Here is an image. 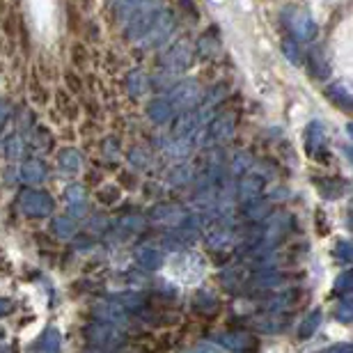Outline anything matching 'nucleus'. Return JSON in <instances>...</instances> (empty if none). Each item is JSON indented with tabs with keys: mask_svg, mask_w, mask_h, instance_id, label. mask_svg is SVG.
Masks as SVG:
<instances>
[{
	"mask_svg": "<svg viewBox=\"0 0 353 353\" xmlns=\"http://www.w3.org/2000/svg\"><path fill=\"white\" fill-rule=\"evenodd\" d=\"M285 316H280V312H271L255 319V328L262 330V333H280V330H285Z\"/></svg>",
	"mask_w": 353,
	"mask_h": 353,
	"instance_id": "27",
	"label": "nucleus"
},
{
	"mask_svg": "<svg viewBox=\"0 0 353 353\" xmlns=\"http://www.w3.org/2000/svg\"><path fill=\"white\" fill-rule=\"evenodd\" d=\"M147 152L143 150V147H136V150H131L129 152V161H131V165H136V168H145L147 165Z\"/></svg>",
	"mask_w": 353,
	"mask_h": 353,
	"instance_id": "45",
	"label": "nucleus"
},
{
	"mask_svg": "<svg viewBox=\"0 0 353 353\" xmlns=\"http://www.w3.org/2000/svg\"><path fill=\"white\" fill-rule=\"evenodd\" d=\"M69 211H72L74 218H83L88 214V204L85 202H83V204H69Z\"/></svg>",
	"mask_w": 353,
	"mask_h": 353,
	"instance_id": "49",
	"label": "nucleus"
},
{
	"mask_svg": "<svg viewBox=\"0 0 353 353\" xmlns=\"http://www.w3.org/2000/svg\"><path fill=\"white\" fill-rule=\"evenodd\" d=\"M140 3H143V0H115V17L119 21H126L138 10Z\"/></svg>",
	"mask_w": 353,
	"mask_h": 353,
	"instance_id": "40",
	"label": "nucleus"
},
{
	"mask_svg": "<svg viewBox=\"0 0 353 353\" xmlns=\"http://www.w3.org/2000/svg\"><path fill=\"white\" fill-rule=\"evenodd\" d=\"M7 119H10V103L0 101V126H3Z\"/></svg>",
	"mask_w": 353,
	"mask_h": 353,
	"instance_id": "51",
	"label": "nucleus"
},
{
	"mask_svg": "<svg viewBox=\"0 0 353 353\" xmlns=\"http://www.w3.org/2000/svg\"><path fill=\"white\" fill-rule=\"evenodd\" d=\"M326 147V126L321 119H312L305 129V150L310 157H319Z\"/></svg>",
	"mask_w": 353,
	"mask_h": 353,
	"instance_id": "13",
	"label": "nucleus"
},
{
	"mask_svg": "<svg viewBox=\"0 0 353 353\" xmlns=\"http://www.w3.org/2000/svg\"><path fill=\"white\" fill-rule=\"evenodd\" d=\"M138 264L147 271H157L163 266V250H159L157 245H143L138 250Z\"/></svg>",
	"mask_w": 353,
	"mask_h": 353,
	"instance_id": "23",
	"label": "nucleus"
},
{
	"mask_svg": "<svg viewBox=\"0 0 353 353\" xmlns=\"http://www.w3.org/2000/svg\"><path fill=\"white\" fill-rule=\"evenodd\" d=\"M145 225H147V218L140 214H126L122 221H119V228L124 232H140V230H145Z\"/></svg>",
	"mask_w": 353,
	"mask_h": 353,
	"instance_id": "39",
	"label": "nucleus"
},
{
	"mask_svg": "<svg viewBox=\"0 0 353 353\" xmlns=\"http://www.w3.org/2000/svg\"><path fill=\"white\" fill-rule=\"evenodd\" d=\"M176 30V17L172 10H161L159 17L154 19V23L150 26V30H147V34L143 39H140V44H143L145 48H161L165 46L168 41H170V37L174 34Z\"/></svg>",
	"mask_w": 353,
	"mask_h": 353,
	"instance_id": "5",
	"label": "nucleus"
},
{
	"mask_svg": "<svg viewBox=\"0 0 353 353\" xmlns=\"http://www.w3.org/2000/svg\"><path fill=\"white\" fill-rule=\"evenodd\" d=\"M186 353H221V349H218L216 344H211V342H202V344H197L195 349H190Z\"/></svg>",
	"mask_w": 353,
	"mask_h": 353,
	"instance_id": "48",
	"label": "nucleus"
},
{
	"mask_svg": "<svg viewBox=\"0 0 353 353\" xmlns=\"http://www.w3.org/2000/svg\"><path fill=\"white\" fill-rule=\"evenodd\" d=\"M53 232H55V236L62 239V241H67V239H72L76 234V223H74V218H69V216H58L53 221Z\"/></svg>",
	"mask_w": 353,
	"mask_h": 353,
	"instance_id": "30",
	"label": "nucleus"
},
{
	"mask_svg": "<svg viewBox=\"0 0 353 353\" xmlns=\"http://www.w3.org/2000/svg\"><path fill=\"white\" fill-rule=\"evenodd\" d=\"M255 289H280L285 285V275L280 273H259L255 280L250 282Z\"/></svg>",
	"mask_w": 353,
	"mask_h": 353,
	"instance_id": "31",
	"label": "nucleus"
},
{
	"mask_svg": "<svg viewBox=\"0 0 353 353\" xmlns=\"http://www.w3.org/2000/svg\"><path fill=\"white\" fill-rule=\"evenodd\" d=\"M58 168L67 174H76L83 168V154L74 147H65L58 154Z\"/></svg>",
	"mask_w": 353,
	"mask_h": 353,
	"instance_id": "21",
	"label": "nucleus"
},
{
	"mask_svg": "<svg viewBox=\"0 0 353 353\" xmlns=\"http://www.w3.org/2000/svg\"><path fill=\"white\" fill-rule=\"evenodd\" d=\"M326 99L342 110H351V105H353V97L349 92V85L342 81H335V83H330V85H326Z\"/></svg>",
	"mask_w": 353,
	"mask_h": 353,
	"instance_id": "18",
	"label": "nucleus"
},
{
	"mask_svg": "<svg viewBox=\"0 0 353 353\" xmlns=\"http://www.w3.org/2000/svg\"><path fill=\"white\" fill-rule=\"evenodd\" d=\"M335 316L340 319L342 323H349L351 319H353V303L349 301V299H344L340 305H337V310H335Z\"/></svg>",
	"mask_w": 353,
	"mask_h": 353,
	"instance_id": "43",
	"label": "nucleus"
},
{
	"mask_svg": "<svg viewBox=\"0 0 353 353\" xmlns=\"http://www.w3.org/2000/svg\"><path fill=\"white\" fill-rule=\"evenodd\" d=\"M262 190H264V176H259V174H243V176H239V181H236V186H234V193H236V197L243 204L257 200V197H262Z\"/></svg>",
	"mask_w": 353,
	"mask_h": 353,
	"instance_id": "11",
	"label": "nucleus"
},
{
	"mask_svg": "<svg viewBox=\"0 0 353 353\" xmlns=\"http://www.w3.org/2000/svg\"><path fill=\"white\" fill-rule=\"evenodd\" d=\"M19 176H21V181H26V183H41L48 176V170H46V165L41 163V161L37 159H30V161H26V163H21L19 168Z\"/></svg>",
	"mask_w": 353,
	"mask_h": 353,
	"instance_id": "19",
	"label": "nucleus"
},
{
	"mask_svg": "<svg viewBox=\"0 0 353 353\" xmlns=\"http://www.w3.org/2000/svg\"><path fill=\"white\" fill-rule=\"evenodd\" d=\"M234 131H236V115L230 110H225V112H218V115L211 117L209 126H200L195 136L197 138L207 136L209 138L207 143H228V140L234 138Z\"/></svg>",
	"mask_w": 353,
	"mask_h": 353,
	"instance_id": "7",
	"label": "nucleus"
},
{
	"mask_svg": "<svg viewBox=\"0 0 353 353\" xmlns=\"http://www.w3.org/2000/svg\"><path fill=\"white\" fill-rule=\"evenodd\" d=\"M321 353H353V347H351V344H337V347H330V349L321 351Z\"/></svg>",
	"mask_w": 353,
	"mask_h": 353,
	"instance_id": "50",
	"label": "nucleus"
},
{
	"mask_svg": "<svg viewBox=\"0 0 353 353\" xmlns=\"http://www.w3.org/2000/svg\"><path fill=\"white\" fill-rule=\"evenodd\" d=\"M72 58H74V65L85 67V65H88V51H85V46L76 44V46H74V51H72Z\"/></svg>",
	"mask_w": 353,
	"mask_h": 353,
	"instance_id": "47",
	"label": "nucleus"
},
{
	"mask_svg": "<svg viewBox=\"0 0 353 353\" xmlns=\"http://www.w3.org/2000/svg\"><path fill=\"white\" fill-rule=\"evenodd\" d=\"M14 310V305L10 301H5V299H0V316H5V314H10Z\"/></svg>",
	"mask_w": 353,
	"mask_h": 353,
	"instance_id": "52",
	"label": "nucleus"
},
{
	"mask_svg": "<svg viewBox=\"0 0 353 353\" xmlns=\"http://www.w3.org/2000/svg\"><path fill=\"white\" fill-rule=\"evenodd\" d=\"M303 65H307L310 76H312L314 81H326L330 72H333V67H330V55L326 51V46H321V44L310 48L305 53V62H303Z\"/></svg>",
	"mask_w": 353,
	"mask_h": 353,
	"instance_id": "9",
	"label": "nucleus"
},
{
	"mask_svg": "<svg viewBox=\"0 0 353 353\" xmlns=\"http://www.w3.org/2000/svg\"><path fill=\"white\" fill-rule=\"evenodd\" d=\"M51 145H53V138H51V133H48L46 129H34L32 133V138H30V147L37 154H46L48 150H51Z\"/></svg>",
	"mask_w": 353,
	"mask_h": 353,
	"instance_id": "36",
	"label": "nucleus"
},
{
	"mask_svg": "<svg viewBox=\"0 0 353 353\" xmlns=\"http://www.w3.org/2000/svg\"><path fill=\"white\" fill-rule=\"evenodd\" d=\"M216 342L228 351H234V353H250V351L257 349L255 337L243 333V330H236V333H221L216 337Z\"/></svg>",
	"mask_w": 353,
	"mask_h": 353,
	"instance_id": "10",
	"label": "nucleus"
},
{
	"mask_svg": "<svg viewBox=\"0 0 353 353\" xmlns=\"http://www.w3.org/2000/svg\"><path fill=\"white\" fill-rule=\"evenodd\" d=\"M232 236H234V232H232V228L225 221H214L207 228V234H204V239H207V243L211 245V248H216V250H221L225 248V245H230L232 243Z\"/></svg>",
	"mask_w": 353,
	"mask_h": 353,
	"instance_id": "14",
	"label": "nucleus"
},
{
	"mask_svg": "<svg viewBox=\"0 0 353 353\" xmlns=\"http://www.w3.org/2000/svg\"><path fill=\"white\" fill-rule=\"evenodd\" d=\"M197 230H172L170 234H165L163 245L170 250H183L188 243H193Z\"/></svg>",
	"mask_w": 353,
	"mask_h": 353,
	"instance_id": "25",
	"label": "nucleus"
},
{
	"mask_svg": "<svg viewBox=\"0 0 353 353\" xmlns=\"http://www.w3.org/2000/svg\"><path fill=\"white\" fill-rule=\"evenodd\" d=\"M163 10L161 7V0H143L138 5V10L131 14L129 19L124 21V34L129 41H140L150 30V26L154 23V19L159 17V12Z\"/></svg>",
	"mask_w": 353,
	"mask_h": 353,
	"instance_id": "3",
	"label": "nucleus"
},
{
	"mask_svg": "<svg viewBox=\"0 0 353 353\" xmlns=\"http://www.w3.org/2000/svg\"><path fill=\"white\" fill-rule=\"evenodd\" d=\"M147 117H150L154 124L163 126V124L174 119V110H172V105L168 103V99L159 97V99H152V101L147 103Z\"/></svg>",
	"mask_w": 353,
	"mask_h": 353,
	"instance_id": "17",
	"label": "nucleus"
},
{
	"mask_svg": "<svg viewBox=\"0 0 353 353\" xmlns=\"http://www.w3.org/2000/svg\"><path fill=\"white\" fill-rule=\"evenodd\" d=\"M321 323V312L316 310V312H310L305 319H303V323L299 326V337H303V340H307V337H312L316 333V328H319Z\"/></svg>",
	"mask_w": 353,
	"mask_h": 353,
	"instance_id": "37",
	"label": "nucleus"
},
{
	"mask_svg": "<svg viewBox=\"0 0 353 353\" xmlns=\"http://www.w3.org/2000/svg\"><path fill=\"white\" fill-rule=\"evenodd\" d=\"M280 23L287 30L289 39L299 41V44H305V41H314L316 39V21L310 17L307 10H303L299 5H287L285 10L280 12Z\"/></svg>",
	"mask_w": 353,
	"mask_h": 353,
	"instance_id": "1",
	"label": "nucleus"
},
{
	"mask_svg": "<svg viewBox=\"0 0 353 353\" xmlns=\"http://www.w3.org/2000/svg\"><path fill=\"white\" fill-rule=\"evenodd\" d=\"M62 351V335L60 330L55 328H46L44 335L39 337L37 344H34V353H60Z\"/></svg>",
	"mask_w": 353,
	"mask_h": 353,
	"instance_id": "22",
	"label": "nucleus"
},
{
	"mask_svg": "<svg viewBox=\"0 0 353 353\" xmlns=\"http://www.w3.org/2000/svg\"><path fill=\"white\" fill-rule=\"evenodd\" d=\"M319 183V190L323 193V197H328V200H337V197H342L344 188H347V183H344L342 179H326V181H314Z\"/></svg>",
	"mask_w": 353,
	"mask_h": 353,
	"instance_id": "32",
	"label": "nucleus"
},
{
	"mask_svg": "<svg viewBox=\"0 0 353 353\" xmlns=\"http://www.w3.org/2000/svg\"><path fill=\"white\" fill-rule=\"evenodd\" d=\"M193 165H188V163H179V165H174L170 172H168V181L172 183V186H186L188 181H193Z\"/></svg>",
	"mask_w": 353,
	"mask_h": 353,
	"instance_id": "28",
	"label": "nucleus"
},
{
	"mask_svg": "<svg viewBox=\"0 0 353 353\" xmlns=\"http://www.w3.org/2000/svg\"><path fill=\"white\" fill-rule=\"evenodd\" d=\"M85 340L97 349H117L124 344V333L112 323H90L85 328Z\"/></svg>",
	"mask_w": 353,
	"mask_h": 353,
	"instance_id": "8",
	"label": "nucleus"
},
{
	"mask_svg": "<svg viewBox=\"0 0 353 353\" xmlns=\"http://www.w3.org/2000/svg\"><path fill=\"white\" fill-rule=\"evenodd\" d=\"M193 305H195L197 312H202V314H214L216 310H218V301H216V296L211 294V292H200V294L195 296Z\"/></svg>",
	"mask_w": 353,
	"mask_h": 353,
	"instance_id": "35",
	"label": "nucleus"
},
{
	"mask_svg": "<svg viewBox=\"0 0 353 353\" xmlns=\"http://www.w3.org/2000/svg\"><path fill=\"white\" fill-rule=\"evenodd\" d=\"M268 214H271V202L262 200V197L243 204V216L248 218V221L259 223V221H264V218H268Z\"/></svg>",
	"mask_w": 353,
	"mask_h": 353,
	"instance_id": "26",
	"label": "nucleus"
},
{
	"mask_svg": "<svg viewBox=\"0 0 353 353\" xmlns=\"http://www.w3.org/2000/svg\"><path fill=\"white\" fill-rule=\"evenodd\" d=\"M250 168H252L250 154L248 152H236L234 159H232V163H230V172L234 176H243V174H248Z\"/></svg>",
	"mask_w": 353,
	"mask_h": 353,
	"instance_id": "34",
	"label": "nucleus"
},
{
	"mask_svg": "<svg viewBox=\"0 0 353 353\" xmlns=\"http://www.w3.org/2000/svg\"><path fill=\"white\" fill-rule=\"evenodd\" d=\"M197 129H200V119H197L195 110L179 112L176 122L172 124V133H174L176 140H193Z\"/></svg>",
	"mask_w": 353,
	"mask_h": 353,
	"instance_id": "15",
	"label": "nucleus"
},
{
	"mask_svg": "<svg viewBox=\"0 0 353 353\" xmlns=\"http://www.w3.org/2000/svg\"><path fill=\"white\" fill-rule=\"evenodd\" d=\"M195 60V46L188 37L174 39L170 46L163 48V53L159 55V69L163 74L170 76H181L193 67Z\"/></svg>",
	"mask_w": 353,
	"mask_h": 353,
	"instance_id": "2",
	"label": "nucleus"
},
{
	"mask_svg": "<svg viewBox=\"0 0 353 353\" xmlns=\"http://www.w3.org/2000/svg\"><path fill=\"white\" fill-rule=\"evenodd\" d=\"M335 257L340 259V262L349 264V262H351V257H353L351 243H349V241H337V245H335Z\"/></svg>",
	"mask_w": 353,
	"mask_h": 353,
	"instance_id": "44",
	"label": "nucleus"
},
{
	"mask_svg": "<svg viewBox=\"0 0 353 353\" xmlns=\"http://www.w3.org/2000/svg\"><path fill=\"white\" fill-rule=\"evenodd\" d=\"M195 46V53L200 55L202 60H209V58H214V55L218 53V48H221V41H218V34L211 30L207 34H202L200 39H197V44Z\"/></svg>",
	"mask_w": 353,
	"mask_h": 353,
	"instance_id": "24",
	"label": "nucleus"
},
{
	"mask_svg": "<svg viewBox=\"0 0 353 353\" xmlns=\"http://www.w3.org/2000/svg\"><path fill=\"white\" fill-rule=\"evenodd\" d=\"M92 312H94L99 321L112 323V326H124L126 319H129V314H126V310L122 307V303H117V301L97 303V305L92 307Z\"/></svg>",
	"mask_w": 353,
	"mask_h": 353,
	"instance_id": "12",
	"label": "nucleus"
},
{
	"mask_svg": "<svg viewBox=\"0 0 353 353\" xmlns=\"http://www.w3.org/2000/svg\"><path fill=\"white\" fill-rule=\"evenodd\" d=\"M19 209L28 218H46L53 214L55 202L46 190L37 188H23L19 193Z\"/></svg>",
	"mask_w": 353,
	"mask_h": 353,
	"instance_id": "6",
	"label": "nucleus"
},
{
	"mask_svg": "<svg viewBox=\"0 0 353 353\" xmlns=\"http://www.w3.org/2000/svg\"><path fill=\"white\" fill-rule=\"evenodd\" d=\"M23 152H26V143H23V138L17 136V133L5 140V154L10 159H21Z\"/></svg>",
	"mask_w": 353,
	"mask_h": 353,
	"instance_id": "38",
	"label": "nucleus"
},
{
	"mask_svg": "<svg viewBox=\"0 0 353 353\" xmlns=\"http://www.w3.org/2000/svg\"><path fill=\"white\" fill-rule=\"evenodd\" d=\"M65 195H67L69 204H83V202H85V188H83L81 183H72V186L65 190Z\"/></svg>",
	"mask_w": 353,
	"mask_h": 353,
	"instance_id": "41",
	"label": "nucleus"
},
{
	"mask_svg": "<svg viewBox=\"0 0 353 353\" xmlns=\"http://www.w3.org/2000/svg\"><path fill=\"white\" fill-rule=\"evenodd\" d=\"M282 53H285V58L296 67H303V62H305V51L301 48L299 41H294L289 37L282 41Z\"/></svg>",
	"mask_w": 353,
	"mask_h": 353,
	"instance_id": "29",
	"label": "nucleus"
},
{
	"mask_svg": "<svg viewBox=\"0 0 353 353\" xmlns=\"http://www.w3.org/2000/svg\"><path fill=\"white\" fill-rule=\"evenodd\" d=\"M150 218L154 223H163V225H176L181 223L183 218H186V214H183L181 207H176V204H157V207H152L150 211Z\"/></svg>",
	"mask_w": 353,
	"mask_h": 353,
	"instance_id": "16",
	"label": "nucleus"
},
{
	"mask_svg": "<svg viewBox=\"0 0 353 353\" xmlns=\"http://www.w3.org/2000/svg\"><path fill=\"white\" fill-rule=\"evenodd\" d=\"M296 299V294L294 292H282V294H275L271 296V299L266 301V310L268 312H280V310H287V307H292V303Z\"/></svg>",
	"mask_w": 353,
	"mask_h": 353,
	"instance_id": "33",
	"label": "nucleus"
},
{
	"mask_svg": "<svg viewBox=\"0 0 353 353\" xmlns=\"http://www.w3.org/2000/svg\"><path fill=\"white\" fill-rule=\"evenodd\" d=\"M202 85L200 81L195 79H183V81H176L172 90L168 92V103L172 105L174 112H188V110H195L197 105L202 101Z\"/></svg>",
	"mask_w": 353,
	"mask_h": 353,
	"instance_id": "4",
	"label": "nucleus"
},
{
	"mask_svg": "<svg viewBox=\"0 0 353 353\" xmlns=\"http://www.w3.org/2000/svg\"><path fill=\"white\" fill-rule=\"evenodd\" d=\"M124 85L133 99H140L143 94H147V90H150V76H147L143 69H133V72H129V76H126Z\"/></svg>",
	"mask_w": 353,
	"mask_h": 353,
	"instance_id": "20",
	"label": "nucleus"
},
{
	"mask_svg": "<svg viewBox=\"0 0 353 353\" xmlns=\"http://www.w3.org/2000/svg\"><path fill=\"white\" fill-rule=\"evenodd\" d=\"M351 287H353V278L349 271H344L340 278L335 280V292L340 296H349L351 294Z\"/></svg>",
	"mask_w": 353,
	"mask_h": 353,
	"instance_id": "42",
	"label": "nucleus"
},
{
	"mask_svg": "<svg viewBox=\"0 0 353 353\" xmlns=\"http://www.w3.org/2000/svg\"><path fill=\"white\" fill-rule=\"evenodd\" d=\"M103 154H105V159H117V154H119V143H117V138H105V143H103Z\"/></svg>",
	"mask_w": 353,
	"mask_h": 353,
	"instance_id": "46",
	"label": "nucleus"
}]
</instances>
